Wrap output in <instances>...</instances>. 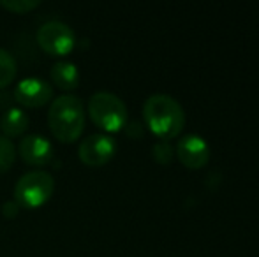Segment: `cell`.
<instances>
[{
    "label": "cell",
    "instance_id": "obj_1",
    "mask_svg": "<svg viewBox=\"0 0 259 257\" xmlns=\"http://www.w3.org/2000/svg\"><path fill=\"white\" fill-rule=\"evenodd\" d=\"M143 118L148 129L162 141L173 139L185 125L184 106L169 93H152L143 104Z\"/></svg>",
    "mask_w": 259,
    "mask_h": 257
},
{
    "label": "cell",
    "instance_id": "obj_2",
    "mask_svg": "<svg viewBox=\"0 0 259 257\" xmlns=\"http://www.w3.org/2000/svg\"><path fill=\"white\" fill-rule=\"evenodd\" d=\"M48 125L53 136L62 143H72L85 127V104L78 95L64 93L52 100L48 110Z\"/></svg>",
    "mask_w": 259,
    "mask_h": 257
},
{
    "label": "cell",
    "instance_id": "obj_3",
    "mask_svg": "<svg viewBox=\"0 0 259 257\" xmlns=\"http://www.w3.org/2000/svg\"><path fill=\"white\" fill-rule=\"evenodd\" d=\"M92 122L106 132H118L122 127L127 125V117L129 111L122 99L113 92H101L92 93L87 104Z\"/></svg>",
    "mask_w": 259,
    "mask_h": 257
},
{
    "label": "cell",
    "instance_id": "obj_4",
    "mask_svg": "<svg viewBox=\"0 0 259 257\" xmlns=\"http://www.w3.org/2000/svg\"><path fill=\"white\" fill-rule=\"evenodd\" d=\"M55 192V180L45 169H32L21 175L14 183L13 199L20 208L34 210L50 201Z\"/></svg>",
    "mask_w": 259,
    "mask_h": 257
},
{
    "label": "cell",
    "instance_id": "obj_5",
    "mask_svg": "<svg viewBox=\"0 0 259 257\" xmlns=\"http://www.w3.org/2000/svg\"><path fill=\"white\" fill-rule=\"evenodd\" d=\"M37 42L48 55L65 57L74 49L76 35L67 23L60 20H48L39 27Z\"/></svg>",
    "mask_w": 259,
    "mask_h": 257
},
{
    "label": "cell",
    "instance_id": "obj_6",
    "mask_svg": "<svg viewBox=\"0 0 259 257\" xmlns=\"http://www.w3.org/2000/svg\"><path fill=\"white\" fill-rule=\"evenodd\" d=\"M115 153L116 141L109 134L104 132L90 134L78 146L79 159H81L83 164L90 166V168H99V166L106 164L108 161H111Z\"/></svg>",
    "mask_w": 259,
    "mask_h": 257
},
{
    "label": "cell",
    "instance_id": "obj_7",
    "mask_svg": "<svg viewBox=\"0 0 259 257\" xmlns=\"http://www.w3.org/2000/svg\"><path fill=\"white\" fill-rule=\"evenodd\" d=\"M14 99L25 108H41L53 99V85L39 76H28L16 83Z\"/></svg>",
    "mask_w": 259,
    "mask_h": 257
},
{
    "label": "cell",
    "instance_id": "obj_8",
    "mask_svg": "<svg viewBox=\"0 0 259 257\" xmlns=\"http://www.w3.org/2000/svg\"><path fill=\"white\" fill-rule=\"evenodd\" d=\"M177 157L189 169H201L210 159V146L199 134H185L177 143Z\"/></svg>",
    "mask_w": 259,
    "mask_h": 257
},
{
    "label": "cell",
    "instance_id": "obj_9",
    "mask_svg": "<svg viewBox=\"0 0 259 257\" xmlns=\"http://www.w3.org/2000/svg\"><path fill=\"white\" fill-rule=\"evenodd\" d=\"M18 155L30 166H46L52 162L55 150L52 141L41 134H28L23 136L16 148Z\"/></svg>",
    "mask_w": 259,
    "mask_h": 257
},
{
    "label": "cell",
    "instance_id": "obj_10",
    "mask_svg": "<svg viewBox=\"0 0 259 257\" xmlns=\"http://www.w3.org/2000/svg\"><path fill=\"white\" fill-rule=\"evenodd\" d=\"M52 81L55 86H58L60 90H74L78 88L79 85V71H78V65L71 60H65V59H60L57 60L53 65H52Z\"/></svg>",
    "mask_w": 259,
    "mask_h": 257
},
{
    "label": "cell",
    "instance_id": "obj_11",
    "mask_svg": "<svg viewBox=\"0 0 259 257\" xmlns=\"http://www.w3.org/2000/svg\"><path fill=\"white\" fill-rule=\"evenodd\" d=\"M30 125V118H28L27 111L23 108H9L2 113L0 117V130L2 136L6 137H16L21 136Z\"/></svg>",
    "mask_w": 259,
    "mask_h": 257
},
{
    "label": "cell",
    "instance_id": "obj_12",
    "mask_svg": "<svg viewBox=\"0 0 259 257\" xmlns=\"http://www.w3.org/2000/svg\"><path fill=\"white\" fill-rule=\"evenodd\" d=\"M16 72L18 64L13 53L0 48V88H6L7 85H11L14 81V78H16Z\"/></svg>",
    "mask_w": 259,
    "mask_h": 257
},
{
    "label": "cell",
    "instance_id": "obj_13",
    "mask_svg": "<svg viewBox=\"0 0 259 257\" xmlns=\"http://www.w3.org/2000/svg\"><path fill=\"white\" fill-rule=\"evenodd\" d=\"M16 161V146L9 137L0 134V175L9 171Z\"/></svg>",
    "mask_w": 259,
    "mask_h": 257
},
{
    "label": "cell",
    "instance_id": "obj_14",
    "mask_svg": "<svg viewBox=\"0 0 259 257\" xmlns=\"http://www.w3.org/2000/svg\"><path fill=\"white\" fill-rule=\"evenodd\" d=\"M0 6L16 14H25L41 6V0H0Z\"/></svg>",
    "mask_w": 259,
    "mask_h": 257
},
{
    "label": "cell",
    "instance_id": "obj_15",
    "mask_svg": "<svg viewBox=\"0 0 259 257\" xmlns=\"http://www.w3.org/2000/svg\"><path fill=\"white\" fill-rule=\"evenodd\" d=\"M152 150H154V157L162 164H167L173 159V148H171V144L167 141H157Z\"/></svg>",
    "mask_w": 259,
    "mask_h": 257
},
{
    "label": "cell",
    "instance_id": "obj_16",
    "mask_svg": "<svg viewBox=\"0 0 259 257\" xmlns=\"http://www.w3.org/2000/svg\"><path fill=\"white\" fill-rule=\"evenodd\" d=\"M20 204H18L14 199H9V201H6L2 204V213L7 217V219H13V217H16L18 213H20Z\"/></svg>",
    "mask_w": 259,
    "mask_h": 257
}]
</instances>
